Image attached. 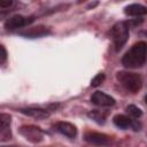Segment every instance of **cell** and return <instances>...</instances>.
I'll return each instance as SVG.
<instances>
[{
    "mask_svg": "<svg viewBox=\"0 0 147 147\" xmlns=\"http://www.w3.org/2000/svg\"><path fill=\"white\" fill-rule=\"evenodd\" d=\"M147 57V44L145 41H139L134 44L123 56L122 64L126 68L137 69L140 68Z\"/></svg>",
    "mask_w": 147,
    "mask_h": 147,
    "instance_id": "cell-1",
    "label": "cell"
},
{
    "mask_svg": "<svg viewBox=\"0 0 147 147\" xmlns=\"http://www.w3.org/2000/svg\"><path fill=\"white\" fill-rule=\"evenodd\" d=\"M117 80L131 93H137L142 86V79L138 74L129 72V71H119L116 75Z\"/></svg>",
    "mask_w": 147,
    "mask_h": 147,
    "instance_id": "cell-2",
    "label": "cell"
},
{
    "mask_svg": "<svg viewBox=\"0 0 147 147\" xmlns=\"http://www.w3.org/2000/svg\"><path fill=\"white\" fill-rule=\"evenodd\" d=\"M110 37L116 51L122 49L129 39V24L126 22H117L114 24L110 30Z\"/></svg>",
    "mask_w": 147,
    "mask_h": 147,
    "instance_id": "cell-3",
    "label": "cell"
},
{
    "mask_svg": "<svg viewBox=\"0 0 147 147\" xmlns=\"http://www.w3.org/2000/svg\"><path fill=\"white\" fill-rule=\"evenodd\" d=\"M34 21L33 16H30V17H24L22 15H14L11 17H9L6 23H5V28L7 30H17L20 28H23L25 25H29L30 23H32Z\"/></svg>",
    "mask_w": 147,
    "mask_h": 147,
    "instance_id": "cell-4",
    "label": "cell"
},
{
    "mask_svg": "<svg viewBox=\"0 0 147 147\" xmlns=\"http://www.w3.org/2000/svg\"><path fill=\"white\" fill-rule=\"evenodd\" d=\"M21 134L31 142H39L42 140V131L33 125H24L20 129Z\"/></svg>",
    "mask_w": 147,
    "mask_h": 147,
    "instance_id": "cell-5",
    "label": "cell"
},
{
    "mask_svg": "<svg viewBox=\"0 0 147 147\" xmlns=\"http://www.w3.org/2000/svg\"><path fill=\"white\" fill-rule=\"evenodd\" d=\"M49 33H51L49 29L44 25L30 26V28H26L25 30L20 31V34L23 37H26V38H40V37L47 36Z\"/></svg>",
    "mask_w": 147,
    "mask_h": 147,
    "instance_id": "cell-6",
    "label": "cell"
},
{
    "mask_svg": "<svg viewBox=\"0 0 147 147\" xmlns=\"http://www.w3.org/2000/svg\"><path fill=\"white\" fill-rule=\"evenodd\" d=\"M85 140L92 145H96V146H107L110 144V137L105 134V133H100V132H87L85 134Z\"/></svg>",
    "mask_w": 147,
    "mask_h": 147,
    "instance_id": "cell-7",
    "label": "cell"
},
{
    "mask_svg": "<svg viewBox=\"0 0 147 147\" xmlns=\"http://www.w3.org/2000/svg\"><path fill=\"white\" fill-rule=\"evenodd\" d=\"M91 101L99 107H110L115 105V99L101 91H96L92 94Z\"/></svg>",
    "mask_w": 147,
    "mask_h": 147,
    "instance_id": "cell-8",
    "label": "cell"
},
{
    "mask_svg": "<svg viewBox=\"0 0 147 147\" xmlns=\"http://www.w3.org/2000/svg\"><path fill=\"white\" fill-rule=\"evenodd\" d=\"M56 130L70 139H74L77 134V130H76L75 125H72L71 123H68V122H59L56 124Z\"/></svg>",
    "mask_w": 147,
    "mask_h": 147,
    "instance_id": "cell-9",
    "label": "cell"
},
{
    "mask_svg": "<svg viewBox=\"0 0 147 147\" xmlns=\"http://www.w3.org/2000/svg\"><path fill=\"white\" fill-rule=\"evenodd\" d=\"M20 111L26 116H30L37 119H44L49 116V113L41 108H22L20 109Z\"/></svg>",
    "mask_w": 147,
    "mask_h": 147,
    "instance_id": "cell-10",
    "label": "cell"
},
{
    "mask_svg": "<svg viewBox=\"0 0 147 147\" xmlns=\"http://www.w3.org/2000/svg\"><path fill=\"white\" fill-rule=\"evenodd\" d=\"M10 116L7 114H1L0 115V127H1V140H6L10 138Z\"/></svg>",
    "mask_w": 147,
    "mask_h": 147,
    "instance_id": "cell-11",
    "label": "cell"
},
{
    "mask_svg": "<svg viewBox=\"0 0 147 147\" xmlns=\"http://www.w3.org/2000/svg\"><path fill=\"white\" fill-rule=\"evenodd\" d=\"M124 13L130 16H142L147 14V7L140 5V3H132L125 7Z\"/></svg>",
    "mask_w": 147,
    "mask_h": 147,
    "instance_id": "cell-12",
    "label": "cell"
},
{
    "mask_svg": "<svg viewBox=\"0 0 147 147\" xmlns=\"http://www.w3.org/2000/svg\"><path fill=\"white\" fill-rule=\"evenodd\" d=\"M113 121H114V124L117 126V127H119V129H129V127H133V119H131V118H129L127 116H125V115H116L114 118H113Z\"/></svg>",
    "mask_w": 147,
    "mask_h": 147,
    "instance_id": "cell-13",
    "label": "cell"
},
{
    "mask_svg": "<svg viewBox=\"0 0 147 147\" xmlns=\"http://www.w3.org/2000/svg\"><path fill=\"white\" fill-rule=\"evenodd\" d=\"M107 115H108L107 111L96 110V109H95V110H92L91 113H88V116H90L92 119H94L95 122H98V123H105Z\"/></svg>",
    "mask_w": 147,
    "mask_h": 147,
    "instance_id": "cell-14",
    "label": "cell"
},
{
    "mask_svg": "<svg viewBox=\"0 0 147 147\" xmlns=\"http://www.w3.org/2000/svg\"><path fill=\"white\" fill-rule=\"evenodd\" d=\"M126 111L129 113V115H131V116L134 117V118H138V117H140V116L142 115L141 109L138 108V107L134 106V105H130V106H127V107H126Z\"/></svg>",
    "mask_w": 147,
    "mask_h": 147,
    "instance_id": "cell-15",
    "label": "cell"
},
{
    "mask_svg": "<svg viewBox=\"0 0 147 147\" xmlns=\"http://www.w3.org/2000/svg\"><path fill=\"white\" fill-rule=\"evenodd\" d=\"M103 80H105V74L100 72V74H98V75L92 79L91 85H92V86H94V87H96V86H99L100 84H102V82H103Z\"/></svg>",
    "mask_w": 147,
    "mask_h": 147,
    "instance_id": "cell-16",
    "label": "cell"
},
{
    "mask_svg": "<svg viewBox=\"0 0 147 147\" xmlns=\"http://www.w3.org/2000/svg\"><path fill=\"white\" fill-rule=\"evenodd\" d=\"M6 57H7V53H6V49L5 47L1 45V63H3L6 61Z\"/></svg>",
    "mask_w": 147,
    "mask_h": 147,
    "instance_id": "cell-17",
    "label": "cell"
},
{
    "mask_svg": "<svg viewBox=\"0 0 147 147\" xmlns=\"http://www.w3.org/2000/svg\"><path fill=\"white\" fill-rule=\"evenodd\" d=\"M13 5V1H1L0 2V7L1 8H6V7H9Z\"/></svg>",
    "mask_w": 147,
    "mask_h": 147,
    "instance_id": "cell-18",
    "label": "cell"
},
{
    "mask_svg": "<svg viewBox=\"0 0 147 147\" xmlns=\"http://www.w3.org/2000/svg\"><path fill=\"white\" fill-rule=\"evenodd\" d=\"M145 101H146V103H147V95L145 96Z\"/></svg>",
    "mask_w": 147,
    "mask_h": 147,
    "instance_id": "cell-19",
    "label": "cell"
}]
</instances>
